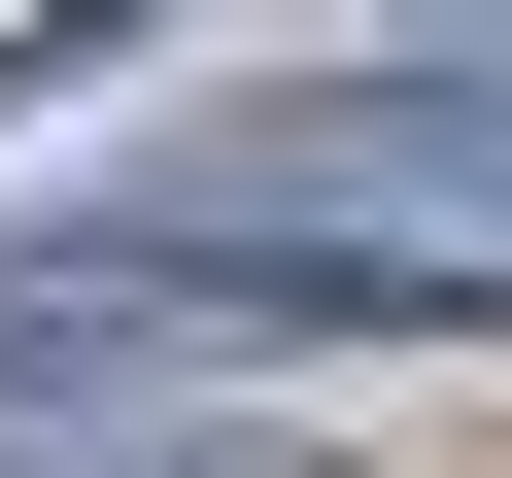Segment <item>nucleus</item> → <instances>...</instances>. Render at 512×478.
<instances>
[{
	"label": "nucleus",
	"instance_id": "1",
	"mask_svg": "<svg viewBox=\"0 0 512 478\" xmlns=\"http://www.w3.org/2000/svg\"><path fill=\"white\" fill-rule=\"evenodd\" d=\"M171 239H342V274L512 308V35H410V69H308V103L171 137Z\"/></svg>",
	"mask_w": 512,
	"mask_h": 478
}]
</instances>
